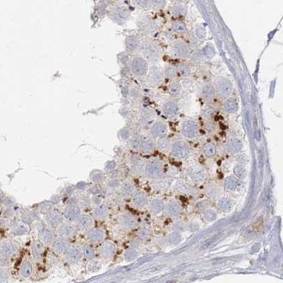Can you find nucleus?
Segmentation results:
<instances>
[{
    "label": "nucleus",
    "instance_id": "44",
    "mask_svg": "<svg viewBox=\"0 0 283 283\" xmlns=\"http://www.w3.org/2000/svg\"><path fill=\"white\" fill-rule=\"evenodd\" d=\"M169 142L166 139L162 138V139H161L159 142V147H160V148L161 149L167 148L169 146Z\"/></svg>",
    "mask_w": 283,
    "mask_h": 283
},
{
    "label": "nucleus",
    "instance_id": "30",
    "mask_svg": "<svg viewBox=\"0 0 283 283\" xmlns=\"http://www.w3.org/2000/svg\"><path fill=\"white\" fill-rule=\"evenodd\" d=\"M232 206V202L228 199H223V200H220V203H219V208L222 209V210L223 211L230 210Z\"/></svg>",
    "mask_w": 283,
    "mask_h": 283
},
{
    "label": "nucleus",
    "instance_id": "39",
    "mask_svg": "<svg viewBox=\"0 0 283 283\" xmlns=\"http://www.w3.org/2000/svg\"><path fill=\"white\" fill-rule=\"evenodd\" d=\"M234 172L235 173H236V175H237V176H238L239 178H244L245 176H246V171H245V169L240 166L236 167V169H235V170H234Z\"/></svg>",
    "mask_w": 283,
    "mask_h": 283
},
{
    "label": "nucleus",
    "instance_id": "28",
    "mask_svg": "<svg viewBox=\"0 0 283 283\" xmlns=\"http://www.w3.org/2000/svg\"><path fill=\"white\" fill-rule=\"evenodd\" d=\"M181 208L179 205L176 202H173L169 205L168 207V212L169 214H171L173 216L178 215L180 212Z\"/></svg>",
    "mask_w": 283,
    "mask_h": 283
},
{
    "label": "nucleus",
    "instance_id": "1",
    "mask_svg": "<svg viewBox=\"0 0 283 283\" xmlns=\"http://www.w3.org/2000/svg\"><path fill=\"white\" fill-rule=\"evenodd\" d=\"M232 84L228 79L220 78L216 81V89L219 96L223 98L230 96L232 92Z\"/></svg>",
    "mask_w": 283,
    "mask_h": 283
},
{
    "label": "nucleus",
    "instance_id": "18",
    "mask_svg": "<svg viewBox=\"0 0 283 283\" xmlns=\"http://www.w3.org/2000/svg\"><path fill=\"white\" fill-rule=\"evenodd\" d=\"M108 211V205L105 204V203H103V204L99 205V206L95 208V210H93V213H94V215L97 218L103 219L107 216Z\"/></svg>",
    "mask_w": 283,
    "mask_h": 283
},
{
    "label": "nucleus",
    "instance_id": "23",
    "mask_svg": "<svg viewBox=\"0 0 283 283\" xmlns=\"http://www.w3.org/2000/svg\"><path fill=\"white\" fill-rule=\"evenodd\" d=\"M61 220V216L56 212H51L47 216V221L50 226H56Z\"/></svg>",
    "mask_w": 283,
    "mask_h": 283
},
{
    "label": "nucleus",
    "instance_id": "19",
    "mask_svg": "<svg viewBox=\"0 0 283 283\" xmlns=\"http://www.w3.org/2000/svg\"><path fill=\"white\" fill-rule=\"evenodd\" d=\"M224 109L226 112L229 113H235L238 109V104L234 99H230L225 101L224 104Z\"/></svg>",
    "mask_w": 283,
    "mask_h": 283
},
{
    "label": "nucleus",
    "instance_id": "38",
    "mask_svg": "<svg viewBox=\"0 0 283 283\" xmlns=\"http://www.w3.org/2000/svg\"><path fill=\"white\" fill-rule=\"evenodd\" d=\"M162 208L163 205L161 201L154 200V202H152V203H151V210H152V211H154V212H160V211L162 210Z\"/></svg>",
    "mask_w": 283,
    "mask_h": 283
},
{
    "label": "nucleus",
    "instance_id": "5",
    "mask_svg": "<svg viewBox=\"0 0 283 283\" xmlns=\"http://www.w3.org/2000/svg\"><path fill=\"white\" fill-rule=\"evenodd\" d=\"M198 127L194 121L186 120L183 124V133L185 136L188 137H193L198 134Z\"/></svg>",
    "mask_w": 283,
    "mask_h": 283
},
{
    "label": "nucleus",
    "instance_id": "32",
    "mask_svg": "<svg viewBox=\"0 0 283 283\" xmlns=\"http://www.w3.org/2000/svg\"><path fill=\"white\" fill-rule=\"evenodd\" d=\"M82 254L86 258L88 259H92L94 257V251L90 246H84Z\"/></svg>",
    "mask_w": 283,
    "mask_h": 283
},
{
    "label": "nucleus",
    "instance_id": "25",
    "mask_svg": "<svg viewBox=\"0 0 283 283\" xmlns=\"http://www.w3.org/2000/svg\"><path fill=\"white\" fill-rule=\"evenodd\" d=\"M160 171V165L158 163L151 161L147 166V172L149 175H155Z\"/></svg>",
    "mask_w": 283,
    "mask_h": 283
},
{
    "label": "nucleus",
    "instance_id": "41",
    "mask_svg": "<svg viewBox=\"0 0 283 283\" xmlns=\"http://www.w3.org/2000/svg\"><path fill=\"white\" fill-rule=\"evenodd\" d=\"M133 190V186L130 183H125L122 186V191L125 194H129Z\"/></svg>",
    "mask_w": 283,
    "mask_h": 283
},
{
    "label": "nucleus",
    "instance_id": "12",
    "mask_svg": "<svg viewBox=\"0 0 283 283\" xmlns=\"http://www.w3.org/2000/svg\"><path fill=\"white\" fill-rule=\"evenodd\" d=\"M173 50L177 55L186 57L189 54V47L183 42H176L173 44Z\"/></svg>",
    "mask_w": 283,
    "mask_h": 283
},
{
    "label": "nucleus",
    "instance_id": "20",
    "mask_svg": "<svg viewBox=\"0 0 283 283\" xmlns=\"http://www.w3.org/2000/svg\"><path fill=\"white\" fill-rule=\"evenodd\" d=\"M132 201L135 205L138 207H142L147 203V196L145 195V193L139 192L136 193V194L135 195V196L133 197Z\"/></svg>",
    "mask_w": 283,
    "mask_h": 283
},
{
    "label": "nucleus",
    "instance_id": "33",
    "mask_svg": "<svg viewBox=\"0 0 283 283\" xmlns=\"http://www.w3.org/2000/svg\"><path fill=\"white\" fill-rule=\"evenodd\" d=\"M181 88L180 84L176 82L171 84L169 87V93H170L171 95H173V96L179 94V93L181 92Z\"/></svg>",
    "mask_w": 283,
    "mask_h": 283
},
{
    "label": "nucleus",
    "instance_id": "31",
    "mask_svg": "<svg viewBox=\"0 0 283 283\" xmlns=\"http://www.w3.org/2000/svg\"><path fill=\"white\" fill-rule=\"evenodd\" d=\"M178 71L181 75H182L183 77H188L190 75L191 72L190 67L185 64H181L178 65Z\"/></svg>",
    "mask_w": 283,
    "mask_h": 283
},
{
    "label": "nucleus",
    "instance_id": "16",
    "mask_svg": "<svg viewBox=\"0 0 283 283\" xmlns=\"http://www.w3.org/2000/svg\"><path fill=\"white\" fill-rule=\"evenodd\" d=\"M40 238L42 240V242L45 243V244H51L54 240V236L53 234L52 233L51 231L47 230L46 228H43L41 230L39 233Z\"/></svg>",
    "mask_w": 283,
    "mask_h": 283
},
{
    "label": "nucleus",
    "instance_id": "9",
    "mask_svg": "<svg viewBox=\"0 0 283 283\" xmlns=\"http://www.w3.org/2000/svg\"><path fill=\"white\" fill-rule=\"evenodd\" d=\"M163 111L169 117H173L178 114L179 107L177 103L173 101H168L164 105Z\"/></svg>",
    "mask_w": 283,
    "mask_h": 283
},
{
    "label": "nucleus",
    "instance_id": "3",
    "mask_svg": "<svg viewBox=\"0 0 283 283\" xmlns=\"http://www.w3.org/2000/svg\"><path fill=\"white\" fill-rule=\"evenodd\" d=\"M119 223L123 229L130 230L136 226L137 220L133 215L129 213H124L119 217Z\"/></svg>",
    "mask_w": 283,
    "mask_h": 283
},
{
    "label": "nucleus",
    "instance_id": "2",
    "mask_svg": "<svg viewBox=\"0 0 283 283\" xmlns=\"http://www.w3.org/2000/svg\"><path fill=\"white\" fill-rule=\"evenodd\" d=\"M18 251V246L15 243L7 242L0 244V256L10 258L14 256Z\"/></svg>",
    "mask_w": 283,
    "mask_h": 283
},
{
    "label": "nucleus",
    "instance_id": "42",
    "mask_svg": "<svg viewBox=\"0 0 283 283\" xmlns=\"http://www.w3.org/2000/svg\"><path fill=\"white\" fill-rule=\"evenodd\" d=\"M8 277H9V274H8L7 270L0 268V282H5L8 279Z\"/></svg>",
    "mask_w": 283,
    "mask_h": 283
},
{
    "label": "nucleus",
    "instance_id": "11",
    "mask_svg": "<svg viewBox=\"0 0 283 283\" xmlns=\"http://www.w3.org/2000/svg\"><path fill=\"white\" fill-rule=\"evenodd\" d=\"M77 225L80 230H87L92 224V219L88 215H81L77 217Z\"/></svg>",
    "mask_w": 283,
    "mask_h": 283
},
{
    "label": "nucleus",
    "instance_id": "29",
    "mask_svg": "<svg viewBox=\"0 0 283 283\" xmlns=\"http://www.w3.org/2000/svg\"><path fill=\"white\" fill-rule=\"evenodd\" d=\"M172 28L175 31L178 33H184L186 31V26L181 21H173L172 23Z\"/></svg>",
    "mask_w": 283,
    "mask_h": 283
},
{
    "label": "nucleus",
    "instance_id": "35",
    "mask_svg": "<svg viewBox=\"0 0 283 283\" xmlns=\"http://www.w3.org/2000/svg\"><path fill=\"white\" fill-rule=\"evenodd\" d=\"M225 185H226L227 188L229 189H234L236 188L237 186H238V181L233 177H230L227 179H226L225 181Z\"/></svg>",
    "mask_w": 283,
    "mask_h": 283
},
{
    "label": "nucleus",
    "instance_id": "40",
    "mask_svg": "<svg viewBox=\"0 0 283 283\" xmlns=\"http://www.w3.org/2000/svg\"><path fill=\"white\" fill-rule=\"evenodd\" d=\"M101 268V264L98 261H93L89 266V269L91 272H97Z\"/></svg>",
    "mask_w": 283,
    "mask_h": 283
},
{
    "label": "nucleus",
    "instance_id": "17",
    "mask_svg": "<svg viewBox=\"0 0 283 283\" xmlns=\"http://www.w3.org/2000/svg\"><path fill=\"white\" fill-rule=\"evenodd\" d=\"M151 132L155 135H158V136H161V135H164L167 132L166 126L164 123L161 122H157L152 125L151 127Z\"/></svg>",
    "mask_w": 283,
    "mask_h": 283
},
{
    "label": "nucleus",
    "instance_id": "24",
    "mask_svg": "<svg viewBox=\"0 0 283 283\" xmlns=\"http://www.w3.org/2000/svg\"><path fill=\"white\" fill-rule=\"evenodd\" d=\"M242 142L238 139H232L228 145V150L232 153L237 152L242 148Z\"/></svg>",
    "mask_w": 283,
    "mask_h": 283
},
{
    "label": "nucleus",
    "instance_id": "36",
    "mask_svg": "<svg viewBox=\"0 0 283 283\" xmlns=\"http://www.w3.org/2000/svg\"><path fill=\"white\" fill-rule=\"evenodd\" d=\"M204 151L208 156H213L215 153V147L213 145L208 143L204 146Z\"/></svg>",
    "mask_w": 283,
    "mask_h": 283
},
{
    "label": "nucleus",
    "instance_id": "27",
    "mask_svg": "<svg viewBox=\"0 0 283 283\" xmlns=\"http://www.w3.org/2000/svg\"><path fill=\"white\" fill-rule=\"evenodd\" d=\"M153 146H154V143L151 139L145 138L141 141L140 148L143 150H149L152 148Z\"/></svg>",
    "mask_w": 283,
    "mask_h": 283
},
{
    "label": "nucleus",
    "instance_id": "21",
    "mask_svg": "<svg viewBox=\"0 0 283 283\" xmlns=\"http://www.w3.org/2000/svg\"><path fill=\"white\" fill-rule=\"evenodd\" d=\"M20 271H21V275L24 277V278H28V277L31 275L32 271V266L31 262L28 260H24V262L21 265Z\"/></svg>",
    "mask_w": 283,
    "mask_h": 283
},
{
    "label": "nucleus",
    "instance_id": "7",
    "mask_svg": "<svg viewBox=\"0 0 283 283\" xmlns=\"http://www.w3.org/2000/svg\"><path fill=\"white\" fill-rule=\"evenodd\" d=\"M115 251V245L110 242H106L101 245L99 248V252L101 256L108 258L113 256Z\"/></svg>",
    "mask_w": 283,
    "mask_h": 283
},
{
    "label": "nucleus",
    "instance_id": "37",
    "mask_svg": "<svg viewBox=\"0 0 283 283\" xmlns=\"http://www.w3.org/2000/svg\"><path fill=\"white\" fill-rule=\"evenodd\" d=\"M138 45V41L135 37L129 38V40H127V47L129 50H135Z\"/></svg>",
    "mask_w": 283,
    "mask_h": 283
},
{
    "label": "nucleus",
    "instance_id": "26",
    "mask_svg": "<svg viewBox=\"0 0 283 283\" xmlns=\"http://www.w3.org/2000/svg\"><path fill=\"white\" fill-rule=\"evenodd\" d=\"M215 95V90L211 86L206 85L202 89V96L205 99H211Z\"/></svg>",
    "mask_w": 283,
    "mask_h": 283
},
{
    "label": "nucleus",
    "instance_id": "22",
    "mask_svg": "<svg viewBox=\"0 0 283 283\" xmlns=\"http://www.w3.org/2000/svg\"><path fill=\"white\" fill-rule=\"evenodd\" d=\"M150 79L151 81L156 83H159L163 79L162 72L159 68H154L151 69L150 72Z\"/></svg>",
    "mask_w": 283,
    "mask_h": 283
},
{
    "label": "nucleus",
    "instance_id": "6",
    "mask_svg": "<svg viewBox=\"0 0 283 283\" xmlns=\"http://www.w3.org/2000/svg\"><path fill=\"white\" fill-rule=\"evenodd\" d=\"M53 250L57 253L67 252L69 248V243L65 237L60 236L53 240Z\"/></svg>",
    "mask_w": 283,
    "mask_h": 283
},
{
    "label": "nucleus",
    "instance_id": "14",
    "mask_svg": "<svg viewBox=\"0 0 283 283\" xmlns=\"http://www.w3.org/2000/svg\"><path fill=\"white\" fill-rule=\"evenodd\" d=\"M81 256H82V254L80 251V250L78 248H72L70 249H68L66 254V258L69 262L72 263H77L80 260Z\"/></svg>",
    "mask_w": 283,
    "mask_h": 283
},
{
    "label": "nucleus",
    "instance_id": "15",
    "mask_svg": "<svg viewBox=\"0 0 283 283\" xmlns=\"http://www.w3.org/2000/svg\"><path fill=\"white\" fill-rule=\"evenodd\" d=\"M64 215H65V217L67 220H76L77 219V217L80 215V211H79V210L77 208L69 207V208H67L66 210H65Z\"/></svg>",
    "mask_w": 283,
    "mask_h": 283
},
{
    "label": "nucleus",
    "instance_id": "10",
    "mask_svg": "<svg viewBox=\"0 0 283 283\" xmlns=\"http://www.w3.org/2000/svg\"><path fill=\"white\" fill-rule=\"evenodd\" d=\"M188 152V146L186 143L183 142H178L173 145V154L175 157H185Z\"/></svg>",
    "mask_w": 283,
    "mask_h": 283
},
{
    "label": "nucleus",
    "instance_id": "46",
    "mask_svg": "<svg viewBox=\"0 0 283 283\" xmlns=\"http://www.w3.org/2000/svg\"><path fill=\"white\" fill-rule=\"evenodd\" d=\"M42 251H43V250H42V248L40 244L36 245L35 247H34V248H33V252H34L35 256H40L42 254Z\"/></svg>",
    "mask_w": 283,
    "mask_h": 283
},
{
    "label": "nucleus",
    "instance_id": "45",
    "mask_svg": "<svg viewBox=\"0 0 283 283\" xmlns=\"http://www.w3.org/2000/svg\"><path fill=\"white\" fill-rule=\"evenodd\" d=\"M185 11V9L181 6H178V7H175L173 9V12L175 14H183Z\"/></svg>",
    "mask_w": 283,
    "mask_h": 283
},
{
    "label": "nucleus",
    "instance_id": "8",
    "mask_svg": "<svg viewBox=\"0 0 283 283\" xmlns=\"http://www.w3.org/2000/svg\"><path fill=\"white\" fill-rule=\"evenodd\" d=\"M87 235L89 240L94 243L102 242L105 237L104 232L99 228L91 229L88 231Z\"/></svg>",
    "mask_w": 283,
    "mask_h": 283
},
{
    "label": "nucleus",
    "instance_id": "13",
    "mask_svg": "<svg viewBox=\"0 0 283 283\" xmlns=\"http://www.w3.org/2000/svg\"><path fill=\"white\" fill-rule=\"evenodd\" d=\"M75 227H74L73 225L68 224V223H67V224L65 223V224H62L60 225L58 229L59 234H60V236L65 237V238L72 236L73 235L75 234Z\"/></svg>",
    "mask_w": 283,
    "mask_h": 283
},
{
    "label": "nucleus",
    "instance_id": "4",
    "mask_svg": "<svg viewBox=\"0 0 283 283\" xmlns=\"http://www.w3.org/2000/svg\"><path fill=\"white\" fill-rule=\"evenodd\" d=\"M132 71L137 75H143L146 73L147 64L142 57H135L132 63Z\"/></svg>",
    "mask_w": 283,
    "mask_h": 283
},
{
    "label": "nucleus",
    "instance_id": "43",
    "mask_svg": "<svg viewBox=\"0 0 283 283\" xmlns=\"http://www.w3.org/2000/svg\"><path fill=\"white\" fill-rule=\"evenodd\" d=\"M166 75L171 78H174L176 76V71L173 67H169L166 71Z\"/></svg>",
    "mask_w": 283,
    "mask_h": 283
},
{
    "label": "nucleus",
    "instance_id": "34",
    "mask_svg": "<svg viewBox=\"0 0 283 283\" xmlns=\"http://www.w3.org/2000/svg\"><path fill=\"white\" fill-rule=\"evenodd\" d=\"M203 54L208 59H211L215 56V51L212 47L210 46V45H207L203 49Z\"/></svg>",
    "mask_w": 283,
    "mask_h": 283
}]
</instances>
